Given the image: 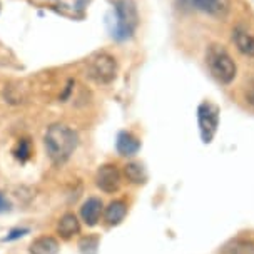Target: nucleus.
Returning <instances> with one entry per match:
<instances>
[{
	"label": "nucleus",
	"mask_w": 254,
	"mask_h": 254,
	"mask_svg": "<svg viewBox=\"0 0 254 254\" xmlns=\"http://www.w3.org/2000/svg\"><path fill=\"white\" fill-rule=\"evenodd\" d=\"M77 142H79L77 134L65 124H52L44 137L47 156L57 166L69 161L75 151Z\"/></svg>",
	"instance_id": "f257e3e1"
},
{
	"label": "nucleus",
	"mask_w": 254,
	"mask_h": 254,
	"mask_svg": "<svg viewBox=\"0 0 254 254\" xmlns=\"http://www.w3.org/2000/svg\"><path fill=\"white\" fill-rule=\"evenodd\" d=\"M206 64L211 74L221 84H229L236 77V64L222 45L212 44L206 52Z\"/></svg>",
	"instance_id": "f03ea898"
},
{
	"label": "nucleus",
	"mask_w": 254,
	"mask_h": 254,
	"mask_svg": "<svg viewBox=\"0 0 254 254\" xmlns=\"http://www.w3.org/2000/svg\"><path fill=\"white\" fill-rule=\"evenodd\" d=\"M116 147L121 156H134V154H137V151L140 149V140L135 137L132 132L124 130V132H121L117 135Z\"/></svg>",
	"instance_id": "9b49d317"
},
{
	"label": "nucleus",
	"mask_w": 254,
	"mask_h": 254,
	"mask_svg": "<svg viewBox=\"0 0 254 254\" xmlns=\"http://www.w3.org/2000/svg\"><path fill=\"white\" fill-rule=\"evenodd\" d=\"M30 254H57L59 253V241L52 236H40L34 239L29 248Z\"/></svg>",
	"instance_id": "ddd939ff"
},
{
	"label": "nucleus",
	"mask_w": 254,
	"mask_h": 254,
	"mask_svg": "<svg viewBox=\"0 0 254 254\" xmlns=\"http://www.w3.org/2000/svg\"><path fill=\"white\" fill-rule=\"evenodd\" d=\"M8 209V202L3 199V196L0 194V212H5Z\"/></svg>",
	"instance_id": "6ab92c4d"
},
{
	"label": "nucleus",
	"mask_w": 254,
	"mask_h": 254,
	"mask_svg": "<svg viewBox=\"0 0 254 254\" xmlns=\"http://www.w3.org/2000/svg\"><path fill=\"white\" fill-rule=\"evenodd\" d=\"M124 174L127 181H130L132 184H142L146 183L147 174L144 171V167L137 164V162H129V164L124 166Z\"/></svg>",
	"instance_id": "2eb2a0df"
},
{
	"label": "nucleus",
	"mask_w": 254,
	"mask_h": 254,
	"mask_svg": "<svg viewBox=\"0 0 254 254\" xmlns=\"http://www.w3.org/2000/svg\"><path fill=\"white\" fill-rule=\"evenodd\" d=\"M197 122L202 142H212L217 127H219V109L211 102H202L197 109Z\"/></svg>",
	"instance_id": "39448f33"
},
{
	"label": "nucleus",
	"mask_w": 254,
	"mask_h": 254,
	"mask_svg": "<svg viewBox=\"0 0 254 254\" xmlns=\"http://www.w3.org/2000/svg\"><path fill=\"white\" fill-rule=\"evenodd\" d=\"M104 211L102 201L97 197H89L87 201L82 204L80 207V217L87 226H95L101 219V214Z\"/></svg>",
	"instance_id": "6e6552de"
},
{
	"label": "nucleus",
	"mask_w": 254,
	"mask_h": 254,
	"mask_svg": "<svg viewBox=\"0 0 254 254\" xmlns=\"http://www.w3.org/2000/svg\"><path fill=\"white\" fill-rule=\"evenodd\" d=\"M127 214V204L121 199L117 201H112L104 211V217H106L107 224L109 226H117L124 221V217Z\"/></svg>",
	"instance_id": "4468645a"
},
{
	"label": "nucleus",
	"mask_w": 254,
	"mask_h": 254,
	"mask_svg": "<svg viewBox=\"0 0 254 254\" xmlns=\"http://www.w3.org/2000/svg\"><path fill=\"white\" fill-rule=\"evenodd\" d=\"M30 154H32L30 140L29 139H20L19 142H17L15 149H13V156H15V159H19L20 162H25L27 159L30 157Z\"/></svg>",
	"instance_id": "dca6fc26"
},
{
	"label": "nucleus",
	"mask_w": 254,
	"mask_h": 254,
	"mask_svg": "<svg viewBox=\"0 0 254 254\" xmlns=\"http://www.w3.org/2000/svg\"><path fill=\"white\" fill-rule=\"evenodd\" d=\"M95 184L104 192H117L122 184L121 171L117 169L116 164H104L99 167L97 174H95Z\"/></svg>",
	"instance_id": "423d86ee"
},
{
	"label": "nucleus",
	"mask_w": 254,
	"mask_h": 254,
	"mask_svg": "<svg viewBox=\"0 0 254 254\" xmlns=\"http://www.w3.org/2000/svg\"><path fill=\"white\" fill-rule=\"evenodd\" d=\"M79 233H80V222L77 219V216L72 214V212H65V214L59 219L57 234L61 236L62 239H70Z\"/></svg>",
	"instance_id": "9d476101"
},
{
	"label": "nucleus",
	"mask_w": 254,
	"mask_h": 254,
	"mask_svg": "<svg viewBox=\"0 0 254 254\" xmlns=\"http://www.w3.org/2000/svg\"><path fill=\"white\" fill-rule=\"evenodd\" d=\"M233 40L238 51L248 57H254V35L244 27H236L233 32Z\"/></svg>",
	"instance_id": "1a4fd4ad"
},
{
	"label": "nucleus",
	"mask_w": 254,
	"mask_h": 254,
	"mask_svg": "<svg viewBox=\"0 0 254 254\" xmlns=\"http://www.w3.org/2000/svg\"><path fill=\"white\" fill-rule=\"evenodd\" d=\"M246 101L251 104V106H254V84L249 85V89L246 90Z\"/></svg>",
	"instance_id": "a211bd4d"
},
{
	"label": "nucleus",
	"mask_w": 254,
	"mask_h": 254,
	"mask_svg": "<svg viewBox=\"0 0 254 254\" xmlns=\"http://www.w3.org/2000/svg\"><path fill=\"white\" fill-rule=\"evenodd\" d=\"M116 30L114 37L117 40H126L134 34L139 24L137 8L132 0H116Z\"/></svg>",
	"instance_id": "7ed1b4c3"
},
{
	"label": "nucleus",
	"mask_w": 254,
	"mask_h": 254,
	"mask_svg": "<svg viewBox=\"0 0 254 254\" xmlns=\"http://www.w3.org/2000/svg\"><path fill=\"white\" fill-rule=\"evenodd\" d=\"M87 72L95 82L109 84L116 79L117 62H116L114 57L109 56V54H106V52L95 54V56L89 61Z\"/></svg>",
	"instance_id": "20e7f679"
},
{
	"label": "nucleus",
	"mask_w": 254,
	"mask_h": 254,
	"mask_svg": "<svg viewBox=\"0 0 254 254\" xmlns=\"http://www.w3.org/2000/svg\"><path fill=\"white\" fill-rule=\"evenodd\" d=\"M219 254H254V239L234 238L221 248Z\"/></svg>",
	"instance_id": "f8f14e48"
},
{
	"label": "nucleus",
	"mask_w": 254,
	"mask_h": 254,
	"mask_svg": "<svg viewBox=\"0 0 254 254\" xmlns=\"http://www.w3.org/2000/svg\"><path fill=\"white\" fill-rule=\"evenodd\" d=\"M186 5H190L201 12L214 17H226L229 12V0H183Z\"/></svg>",
	"instance_id": "0eeeda50"
},
{
	"label": "nucleus",
	"mask_w": 254,
	"mask_h": 254,
	"mask_svg": "<svg viewBox=\"0 0 254 254\" xmlns=\"http://www.w3.org/2000/svg\"><path fill=\"white\" fill-rule=\"evenodd\" d=\"M29 233V229H13L10 234L7 236L3 241H13V239H19V238H22L24 234H27Z\"/></svg>",
	"instance_id": "f3484780"
}]
</instances>
